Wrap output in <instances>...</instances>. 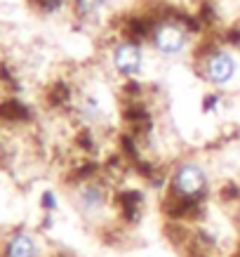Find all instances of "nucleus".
<instances>
[{"mask_svg": "<svg viewBox=\"0 0 240 257\" xmlns=\"http://www.w3.org/2000/svg\"><path fill=\"white\" fill-rule=\"evenodd\" d=\"M238 50H240V45H238Z\"/></svg>", "mask_w": 240, "mask_h": 257, "instance_id": "nucleus-12", "label": "nucleus"}, {"mask_svg": "<svg viewBox=\"0 0 240 257\" xmlns=\"http://www.w3.org/2000/svg\"><path fill=\"white\" fill-rule=\"evenodd\" d=\"M43 245L38 236L26 231V229H15L8 236V241L3 243V257H40Z\"/></svg>", "mask_w": 240, "mask_h": 257, "instance_id": "nucleus-6", "label": "nucleus"}, {"mask_svg": "<svg viewBox=\"0 0 240 257\" xmlns=\"http://www.w3.org/2000/svg\"><path fill=\"white\" fill-rule=\"evenodd\" d=\"M111 66L123 78H137L144 71V50L134 40L116 43L111 50Z\"/></svg>", "mask_w": 240, "mask_h": 257, "instance_id": "nucleus-5", "label": "nucleus"}, {"mask_svg": "<svg viewBox=\"0 0 240 257\" xmlns=\"http://www.w3.org/2000/svg\"><path fill=\"white\" fill-rule=\"evenodd\" d=\"M219 104H221V94L219 92H207L205 97H202V113H212V111H217Z\"/></svg>", "mask_w": 240, "mask_h": 257, "instance_id": "nucleus-10", "label": "nucleus"}, {"mask_svg": "<svg viewBox=\"0 0 240 257\" xmlns=\"http://www.w3.org/2000/svg\"><path fill=\"white\" fill-rule=\"evenodd\" d=\"M57 205H59L57 194L52 191V189H45V191L40 194V208H43V212H45V215H55Z\"/></svg>", "mask_w": 240, "mask_h": 257, "instance_id": "nucleus-9", "label": "nucleus"}, {"mask_svg": "<svg viewBox=\"0 0 240 257\" xmlns=\"http://www.w3.org/2000/svg\"><path fill=\"white\" fill-rule=\"evenodd\" d=\"M71 205L76 208V212L80 217L97 224L101 219H106L111 210V194L106 184L99 179H83L78 182L76 187L71 189Z\"/></svg>", "mask_w": 240, "mask_h": 257, "instance_id": "nucleus-2", "label": "nucleus"}, {"mask_svg": "<svg viewBox=\"0 0 240 257\" xmlns=\"http://www.w3.org/2000/svg\"><path fill=\"white\" fill-rule=\"evenodd\" d=\"M198 73L200 78L212 87H226L231 85L233 78L238 76V59L233 52L224 47H212L198 62Z\"/></svg>", "mask_w": 240, "mask_h": 257, "instance_id": "nucleus-3", "label": "nucleus"}, {"mask_svg": "<svg viewBox=\"0 0 240 257\" xmlns=\"http://www.w3.org/2000/svg\"><path fill=\"white\" fill-rule=\"evenodd\" d=\"M238 219H240V201H238Z\"/></svg>", "mask_w": 240, "mask_h": 257, "instance_id": "nucleus-11", "label": "nucleus"}, {"mask_svg": "<svg viewBox=\"0 0 240 257\" xmlns=\"http://www.w3.org/2000/svg\"><path fill=\"white\" fill-rule=\"evenodd\" d=\"M167 191L170 205L174 208L170 212L172 219H188L191 212L202 210V198L209 191V172L193 158H184L172 168Z\"/></svg>", "mask_w": 240, "mask_h": 257, "instance_id": "nucleus-1", "label": "nucleus"}, {"mask_svg": "<svg viewBox=\"0 0 240 257\" xmlns=\"http://www.w3.org/2000/svg\"><path fill=\"white\" fill-rule=\"evenodd\" d=\"M78 116H80V120L85 125H92V127L109 123V111H106V106L101 104V99L97 94H85V97L80 99V104H78Z\"/></svg>", "mask_w": 240, "mask_h": 257, "instance_id": "nucleus-7", "label": "nucleus"}, {"mask_svg": "<svg viewBox=\"0 0 240 257\" xmlns=\"http://www.w3.org/2000/svg\"><path fill=\"white\" fill-rule=\"evenodd\" d=\"M73 8L83 19H94L106 8V0H73Z\"/></svg>", "mask_w": 240, "mask_h": 257, "instance_id": "nucleus-8", "label": "nucleus"}, {"mask_svg": "<svg viewBox=\"0 0 240 257\" xmlns=\"http://www.w3.org/2000/svg\"><path fill=\"white\" fill-rule=\"evenodd\" d=\"M188 45H191V33L184 24L167 19L151 29V47L155 55L165 57V59H174V57L184 55Z\"/></svg>", "mask_w": 240, "mask_h": 257, "instance_id": "nucleus-4", "label": "nucleus"}]
</instances>
